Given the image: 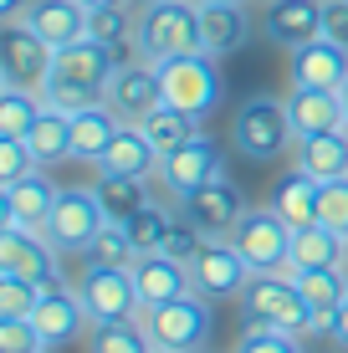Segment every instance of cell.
Here are the masks:
<instances>
[{
  "label": "cell",
  "mask_w": 348,
  "mask_h": 353,
  "mask_svg": "<svg viewBox=\"0 0 348 353\" xmlns=\"http://www.w3.org/2000/svg\"><path fill=\"white\" fill-rule=\"evenodd\" d=\"M205 52L200 36V0H139L134 21V57L143 62H174V57Z\"/></svg>",
  "instance_id": "1"
},
{
  "label": "cell",
  "mask_w": 348,
  "mask_h": 353,
  "mask_svg": "<svg viewBox=\"0 0 348 353\" xmlns=\"http://www.w3.org/2000/svg\"><path fill=\"white\" fill-rule=\"evenodd\" d=\"M123 57L113 52V46L92 41V36H82V41H72L57 52V67H52V82H46V103L67 108V113H77V108H92L108 97V82H113V72Z\"/></svg>",
  "instance_id": "2"
},
{
  "label": "cell",
  "mask_w": 348,
  "mask_h": 353,
  "mask_svg": "<svg viewBox=\"0 0 348 353\" xmlns=\"http://www.w3.org/2000/svg\"><path fill=\"white\" fill-rule=\"evenodd\" d=\"M236 312H241V327H282L297 338H318L313 307L292 272H251L246 292L236 297Z\"/></svg>",
  "instance_id": "3"
},
{
  "label": "cell",
  "mask_w": 348,
  "mask_h": 353,
  "mask_svg": "<svg viewBox=\"0 0 348 353\" xmlns=\"http://www.w3.org/2000/svg\"><path fill=\"white\" fill-rule=\"evenodd\" d=\"M231 149L251 164H277L297 149V123L287 113V97H246L231 118Z\"/></svg>",
  "instance_id": "4"
},
{
  "label": "cell",
  "mask_w": 348,
  "mask_h": 353,
  "mask_svg": "<svg viewBox=\"0 0 348 353\" xmlns=\"http://www.w3.org/2000/svg\"><path fill=\"white\" fill-rule=\"evenodd\" d=\"M159 82H164V103L200 118V123L225 103L221 57H210V52H190V57H174V62H159Z\"/></svg>",
  "instance_id": "5"
},
{
  "label": "cell",
  "mask_w": 348,
  "mask_h": 353,
  "mask_svg": "<svg viewBox=\"0 0 348 353\" xmlns=\"http://www.w3.org/2000/svg\"><path fill=\"white\" fill-rule=\"evenodd\" d=\"M103 225H108V210H103L98 190H92V185H72V190L57 194V205H52L46 241H52L62 256H82V251L98 241Z\"/></svg>",
  "instance_id": "6"
},
{
  "label": "cell",
  "mask_w": 348,
  "mask_h": 353,
  "mask_svg": "<svg viewBox=\"0 0 348 353\" xmlns=\"http://www.w3.org/2000/svg\"><path fill=\"white\" fill-rule=\"evenodd\" d=\"M77 297L88 307L92 323H123V318H143V297L134 282V266H82Z\"/></svg>",
  "instance_id": "7"
},
{
  "label": "cell",
  "mask_w": 348,
  "mask_h": 353,
  "mask_svg": "<svg viewBox=\"0 0 348 353\" xmlns=\"http://www.w3.org/2000/svg\"><path fill=\"white\" fill-rule=\"evenodd\" d=\"M143 327H149L154 348H170V353H205L210 343V302L205 297H174L164 307H143Z\"/></svg>",
  "instance_id": "8"
},
{
  "label": "cell",
  "mask_w": 348,
  "mask_h": 353,
  "mask_svg": "<svg viewBox=\"0 0 348 353\" xmlns=\"http://www.w3.org/2000/svg\"><path fill=\"white\" fill-rule=\"evenodd\" d=\"M52 67H57V46L41 41L26 21H6V31H0V82L6 88H31L46 97Z\"/></svg>",
  "instance_id": "9"
},
{
  "label": "cell",
  "mask_w": 348,
  "mask_h": 353,
  "mask_svg": "<svg viewBox=\"0 0 348 353\" xmlns=\"http://www.w3.org/2000/svg\"><path fill=\"white\" fill-rule=\"evenodd\" d=\"M231 241H236V251L251 261V272H287V256H292V225H287L272 205H251Z\"/></svg>",
  "instance_id": "10"
},
{
  "label": "cell",
  "mask_w": 348,
  "mask_h": 353,
  "mask_svg": "<svg viewBox=\"0 0 348 353\" xmlns=\"http://www.w3.org/2000/svg\"><path fill=\"white\" fill-rule=\"evenodd\" d=\"M221 174H225V154H221V143H215L210 133H195L185 149L164 154V164H159V185L179 205H185L195 190H205L210 179H221Z\"/></svg>",
  "instance_id": "11"
},
{
  "label": "cell",
  "mask_w": 348,
  "mask_h": 353,
  "mask_svg": "<svg viewBox=\"0 0 348 353\" xmlns=\"http://www.w3.org/2000/svg\"><path fill=\"white\" fill-rule=\"evenodd\" d=\"M190 276H195V297L236 302L251 282V261L236 251V241H205V251L190 261Z\"/></svg>",
  "instance_id": "12"
},
{
  "label": "cell",
  "mask_w": 348,
  "mask_h": 353,
  "mask_svg": "<svg viewBox=\"0 0 348 353\" xmlns=\"http://www.w3.org/2000/svg\"><path fill=\"white\" fill-rule=\"evenodd\" d=\"M31 323H36V333H41V343L46 348H67V343H77L82 333H92V318H88V307H82V297H77V287L72 282H46L41 292V302H36V312H31Z\"/></svg>",
  "instance_id": "13"
},
{
  "label": "cell",
  "mask_w": 348,
  "mask_h": 353,
  "mask_svg": "<svg viewBox=\"0 0 348 353\" xmlns=\"http://www.w3.org/2000/svg\"><path fill=\"white\" fill-rule=\"evenodd\" d=\"M108 108H113L123 123H143V118L154 113V108L164 103V82H159V67L143 62V57H123L113 72V82H108Z\"/></svg>",
  "instance_id": "14"
},
{
  "label": "cell",
  "mask_w": 348,
  "mask_h": 353,
  "mask_svg": "<svg viewBox=\"0 0 348 353\" xmlns=\"http://www.w3.org/2000/svg\"><path fill=\"white\" fill-rule=\"evenodd\" d=\"M0 272L31 276V282H57L62 276V251L46 241V230L0 225Z\"/></svg>",
  "instance_id": "15"
},
{
  "label": "cell",
  "mask_w": 348,
  "mask_h": 353,
  "mask_svg": "<svg viewBox=\"0 0 348 353\" xmlns=\"http://www.w3.org/2000/svg\"><path fill=\"white\" fill-rule=\"evenodd\" d=\"M179 210L190 215L200 230H205L210 241H231L236 236V225H241V215L251 210L246 205V194H241V185H236L231 174H221V179H210L205 190H195Z\"/></svg>",
  "instance_id": "16"
},
{
  "label": "cell",
  "mask_w": 348,
  "mask_h": 353,
  "mask_svg": "<svg viewBox=\"0 0 348 353\" xmlns=\"http://www.w3.org/2000/svg\"><path fill=\"white\" fill-rule=\"evenodd\" d=\"M261 36L282 52L318 41L323 36V0H267L261 10Z\"/></svg>",
  "instance_id": "17"
},
{
  "label": "cell",
  "mask_w": 348,
  "mask_h": 353,
  "mask_svg": "<svg viewBox=\"0 0 348 353\" xmlns=\"http://www.w3.org/2000/svg\"><path fill=\"white\" fill-rule=\"evenodd\" d=\"M287 77H292V88H328V92H343V82H348V46L328 41V36L297 46V52H287Z\"/></svg>",
  "instance_id": "18"
},
{
  "label": "cell",
  "mask_w": 348,
  "mask_h": 353,
  "mask_svg": "<svg viewBox=\"0 0 348 353\" xmlns=\"http://www.w3.org/2000/svg\"><path fill=\"white\" fill-rule=\"evenodd\" d=\"M57 194H62V185H52V174H46V169L26 174L21 185H0V225H31V230H46Z\"/></svg>",
  "instance_id": "19"
},
{
  "label": "cell",
  "mask_w": 348,
  "mask_h": 353,
  "mask_svg": "<svg viewBox=\"0 0 348 353\" xmlns=\"http://www.w3.org/2000/svg\"><path fill=\"white\" fill-rule=\"evenodd\" d=\"M134 282H139L143 307H164V302L190 297V292H195V276H190V266L174 261V256H164V251H149V256L134 261Z\"/></svg>",
  "instance_id": "20"
},
{
  "label": "cell",
  "mask_w": 348,
  "mask_h": 353,
  "mask_svg": "<svg viewBox=\"0 0 348 353\" xmlns=\"http://www.w3.org/2000/svg\"><path fill=\"white\" fill-rule=\"evenodd\" d=\"M16 21H26V26L41 36V41H52L57 52L88 36V6H82V0H31Z\"/></svg>",
  "instance_id": "21"
},
{
  "label": "cell",
  "mask_w": 348,
  "mask_h": 353,
  "mask_svg": "<svg viewBox=\"0 0 348 353\" xmlns=\"http://www.w3.org/2000/svg\"><path fill=\"white\" fill-rule=\"evenodd\" d=\"M200 36H205L210 57H231L251 41V10L246 0H215V6H200Z\"/></svg>",
  "instance_id": "22"
},
{
  "label": "cell",
  "mask_w": 348,
  "mask_h": 353,
  "mask_svg": "<svg viewBox=\"0 0 348 353\" xmlns=\"http://www.w3.org/2000/svg\"><path fill=\"white\" fill-rule=\"evenodd\" d=\"M159 164H164V154L149 143V133H143L139 123L118 128V139L108 143V154L98 159L103 174H139V179H159Z\"/></svg>",
  "instance_id": "23"
},
{
  "label": "cell",
  "mask_w": 348,
  "mask_h": 353,
  "mask_svg": "<svg viewBox=\"0 0 348 353\" xmlns=\"http://www.w3.org/2000/svg\"><path fill=\"white\" fill-rule=\"evenodd\" d=\"M287 113H292V123H297V139L348 128L343 92H328V88H292V92H287Z\"/></svg>",
  "instance_id": "24"
},
{
  "label": "cell",
  "mask_w": 348,
  "mask_h": 353,
  "mask_svg": "<svg viewBox=\"0 0 348 353\" xmlns=\"http://www.w3.org/2000/svg\"><path fill=\"white\" fill-rule=\"evenodd\" d=\"M118 128H123V118H118L108 103L77 108V113H72V159L98 169V159L108 154V143L118 139Z\"/></svg>",
  "instance_id": "25"
},
{
  "label": "cell",
  "mask_w": 348,
  "mask_h": 353,
  "mask_svg": "<svg viewBox=\"0 0 348 353\" xmlns=\"http://www.w3.org/2000/svg\"><path fill=\"white\" fill-rule=\"evenodd\" d=\"M318 200H323V185L307 169H292V174H282L277 185H272V210L282 215L292 230H307V225H318Z\"/></svg>",
  "instance_id": "26"
},
{
  "label": "cell",
  "mask_w": 348,
  "mask_h": 353,
  "mask_svg": "<svg viewBox=\"0 0 348 353\" xmlns=\"http://www.w3.org/2000/svg\"><path fill=\"white\" fill-rule=\"evenodd\" d=\"M292 164H297V169H307L318 185H328V179H343V174H348V128L307 133V139H297Z\"/></svg>",
  "instance_id": "27"
},
{
  "label": "cell",
  "mask_w": 348,
  "mask_h": 353,
  "mask_svg": "<svg viewBox=\"0 0 348 353\" xmlns=\"http://www.w3.org/2000/svg\"><path fill=\"white\" fill-rule=\"evenodd\" d=\"M297 287H303L307 307H313V323H318V338H328L338 307L348 302V266H328V272H292Z\"/></svg>",
  "instance_id": "28"
},
{
  "label": "cell",
  "mask_w": 348,
  "mask_h": 353,
  "mask_svg": "<svg viewBox=\"0 0 348 353\" xmlns=\"http://www.w3.org/2000/svg\"><path fill=\"white\" fill-rule=\"evenodd\" d=\"M348 256V241L328 225H307L292 230V256H287V272H328V266H343Z\"/></svg>",
  "instance_id": "29"
},
{
  "label": "cell",
  "mask_w": 348,
  "mask_h": 353,
  "mask_svg": "<svg viewBox=\"0 0 348 353\" xmlns=\"http://www.w3.org/2000/svg\"><path fill=\"white\" fill-rule=\"evenodd\" d=\"M92 190H98V200H103V210H108V221H134V215L143 210V205H154V190H149V179H139V174H92Z\"/></svg>",
  "instance_id": "30"
},
{
  "label": "cell",
  "mask_w": 348,
  "mask_h": 353,
  "mask_svg": "<svg viewBox=\"0 0 348 353\" xmlns=\"http://www.w3.org/2000/svg\"><path fill=\"white\" fill-rule=\"evenodd\" d=\"M26 143L36 149L41 169H52V164L72 159V113H67V108H57V103H46V108H41V118H36V128L26 133Z\"/></svg>",
  "instance_id": "31"
},
{
  "label": "cell",
  "mask_w": 348,
  "mask_h": 353,
  "mask_svg": "<svg viewBox=\"0 0 348 353\" xmlns=\"http://www.w3.org/2000/svg\"><path fill=\"white\" fill-rule=\"evenodd\" d=\"M139 128L149 133V143H154L159 154H174V149H185L195 133H205V128H200V118L179 113V108H170V103H159V108H154V113L143 118Z\"/></svg>",
  "instance_id": "32"
},
{
  "label": "cell",
  "mask_w": 348,
  "mask_h": 353,
  "mask_svg": "<svg viewBox=\"0 0 348 353\" xmlns=\"http://www.w3.org/2000/svg\"><path fill=\"white\" fill-rule=\"evenodd\" d=\"M88 353H154V338L143 318H123V323H92L88 333Z\"/></svg>",
  "instance_id": "33"
},
{
  "label": "cell",
  "mask_w": 348,
  "mask_h": 353,
  "mask_svg": "<svg viewBox=\"0 0 348 353\" xmlns=\"http://www.w3.org/2000/svg\"><path fill=\"white\" fill-rule=\"evenodd\" d=\"M46 97L31 92V88H6L0 82V139H26L36 128V118H41Z\"/></svg>",
  "instance_id": "34"
},
{
  "label": "cell",
  "mask_w": 348,
  "mask_h": 353,
  "mask_svg": "<svg viewBox=\"0 0 348 353\" xmlns=\"http://www.w3.org/2000/svg\"><path fill=\"white\" fill-rule=\"evenodd\" d=\"M134 21H139L134 6H98V10H88V36L123 57L134 46Z\"/></svg>",
  "instance_id": "35"
},
{
  "label": "cell",
  "mask_w": 348,
  "mask_h": 353,
  "mask_svg": "<svg viewBox=\"0 0 348 353\" xmlns=\"http://www.w3.org/2000/svg\"><path fill=\"white\" fill-rule=\"evenodd\" d=\"M82 261H88V266H134V261H139V246L128 241V225L108 221V225L98 230V241L82 251Z\"/></svg>",
  "instance_id": "36"
},
{
  "label": "cell",
  "mask_w": 348,
  "mask_h": 353,
  "mask_svg": "<svg viewBox=\"0 0 348 353\" xmlns=\"http://www.w3.org/2000/svg\"><path fill=\"white\" fill-rule=\"evenodd\" d=\"M170 221H174V210H170V205H159V200L143 205L134 221H123V225H128V241L139 246V256H149V251L164 246V230H170Z\"/></svg>",
  "instance_id": "37"
},
{
  "label": "cell",
  "mask_w": 348,
  "mask_h": 353,
  "mask_svg": "<svg viewBox=\"0 0 348 353\" xmlns=\"http://www.w3.org/2000/svg\"><path fill=\"white\" fill-rule=\"evenodd\" d=\"M41 292H46V282L0 272V318H31L36 302H41Z\"/></svg>",
  "instance_id": "38"
},
{
  "label": "cell",
  "mask_w": 348,
  "mask_h": 353,
  "mask_svg": "<svg viewBox=\"0 0 348 353\" xmlns=\"http://www.w3.org/2000/svg\"><path fill=\"white\" fill-rule=\"evenodd\" d=\"M205 241H210L205 230H200L195 221H190L185 210H174V221H170V230H164V246H159V251H164V256H174V261H185V266H190V261L200 256V251H205Z\"/></svg>",
  "instance_id": "39"
},
{
  "label": "cell",
  "mask_w": 348,
  "mask_h": 353,
  "mask_svg": "<svg viewBox=\"0 0 348 353\" xmlns=\"http://www.w3.org/2000/svg\"><path fill=\"white\" fill-rule=\"evenodd\" d=\"M231 353H307L297 333H282V327H241Z\"/></svg>",
  "instance_id": "40"
},
{
  "label": "cell",
  "mask_w": 348,
  "mask_h": 353,
  "mask_svg": "<svg viewBox=\"0 0 348 353\" xmlns=\"http://www.w3.org/2000/svg\"><path fill=\"white\" fill-rule=\"evenodd\" d=\"M36 169H41V159L26 139H0V185H21Z\"/></svg>",
  "instance_id": "41"
},
{
  "label": "cell",
  "mask_w": 348,
  "mask_h": 353,
  "mask_svg": "<svg viewBox=\"0 0 348 353\" xmlns=\"http://www.w3.org/2000/svg\"><path fill=\"white\" fill-rule=\"evenodd\" d=\"M318 221L328 225V230H338V236L348 241V174H343V179H328V185H323Z\"/></svg>",
  "instance_id": "42"
},
{
  "label": "cell",
  "mask_w": 348,
  "mask_h": 353,
  "mask_svg": "<svg viewBox=\"0 0 348 353\" xmlns=\"http://www.w3.org/2000/svg\"><path fill=\"white\" fill-rule=\"evenodd\" d=\"M0 353H52L31 318H0Z\"/></svg>",
  "instance_id": "43"
},
{
  "label": "cell",
  "mask_w": 348,
  "mask_h": 353,
  "mask_svg": "<svg viewBox=\"0 0 348 353\" xmlns=\"http://www.w3.org/2000/svg\"><path fill=\"white\" fill-rule=\"evenodd\" d=\"M323 36L348 46V0H323Z\"/></svg>",
  "instance_id": "44"
},
{
  "label": "cell",
  "mask_w": 348,
  "mask_h": 353,
  "mask_svg": "<svg viewBox=\"0 0 348 353\" xmlns=\"http://www.w3.org/2000/svg\"><path fill=\"white\" fill-rule=\"evenodd\" d=\"M328 338H333V343H338V348L348 353V302L338 307V318H333V327H328Z\"/></svg>",
  "instance_id": "45"
},
{
  "label": "cell",
  "mask_w": 348,
  "mask_h": 353,
  "mask_svg": "<svg viewBox=\"0 0 348 353\" xmlns=\"http://www.w3.org/2000/svg\"><path fill=\"white\" fill-rule=\"evenodd\" d=\"M26 6H31V0H0V21H16Z\"/></svg>",
  "instance_id": "46"
},
{
  "label": "cell",
  "mask_w": 348,
  "mask_h": 353,
  "mask_svg": "<svg viewBox=\"0 0 348 353\" xmlns=\"http://www.w3.org/2000/svg\"><path fill=\"white\" fill-rule=\"evenodd\" d=\"M88 10H98V6H134V0H82Z\"/></svg>",
  "instance_id": "47"
},
{
  "label": "cell",
  "mask_w": 348,
  "mask_h": 353,
  "mask_svg": "<svg viewBox=\"0 0 348 353\" xmlns=\"http://www.w3.org/2000/svg\"><path fill=\"white\" fill-rule=\"evenodd\" d=\"M343 113H348V82H343Z\"/></svg>",
  "instance_id": "48"
},
{
  "label": "cell",
  "mask_w": 348,
  "mask_h": 353,
  "mask_svg": "<svg viewBox=\"0 0 348 353\" xmlns=\"http://www.w3.org/2000/svg\"><path fill=\"white\" fill-rule=\"evenodd\" d=\"M200 6H215V0H200Z\"/></svg>",
  "instance_id": "49"
},
{
  "label": "cell",
  "mask_w": 348,
  "mask_h": 353,
  "mask_svg": "<svg viewBox=\"0 0 348 353\" xmlns=\"http://www.w3.org/2000/svg\"><path fill=\"white\" fill-rule=\"evenodd\" d=\"M154 353H170V348H154Z\"/></svg>",
  "instance_id": "50"
},
{
  "label": "cell",
  "mask_w": 348,
  "mask_h": 353,
  "mask_svg": "<svg viewBox=\"0 0 348 353\" xmlns=\"http://www.w3.org/2000/svg\"><path fill=\"white\" fill-rule=\"evenodd\" d=\"M343 266H348V256H343Z\"/></svg>",
  "instance_id": "51"
}]
</instances>
